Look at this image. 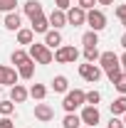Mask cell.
Returning <instances> with one entry per match:
<instances>
[{"label":"cell","mask_w":126,"mask_h":128,"mask_svg":"<svg viewBox=\"0 0 126 128\" xmlns=\"http://www.w3.org/2000/svg\"><path fill=\"white\" fill-rule=\"evenodd\" d=\"M27 54H30L32 62H37V64H52L54 62V54H52L45 44H37V42L30 44V52H27Z\"/></svg>","instance_id":"1"},{"label":"cell","mask_w":126,"mask_h":128,"mask_svg":"<svg viewBox=\"0 0 126 128\" xmlns=\"http://www.w3.org/2000/svg\"><path fill=\"white\" fill-rule=\"evenodd\" d=\"M64 111L67 113H74L79 106H84V91L82 89H74V91H67L64 94V101H62Z\"/></svg>","instance_id":"2"},{"label":"cell","mask_w":126,"mask_h":128,"mask_svg":"<svg viewBox=\"0 0 126 128\" xmlns=\"http://www.w3.org/2000/svg\"><path fill=\"white\" fill-rule=\"evenodd\" d=\"M77 59H79V52L72 44H62V47L54 49V62H59V64H74Z\"/></svg>","instance_id":"3"},{"label":"cell","mask_w":126,"mask_h":128,"mask_svg":"<svg viewBox=\"0 0 126 128\" xmlns=\"http://www.w3.org/2000/svg\"><path fill=\"white\" fill-rule=\"evenodd\" d=\"M79 76L84 81H89V84H96V81L101 79V66H96V64H79Z\"/></svg>","instance_id":"4"},{"label":"cell","mask_w":126,"mask_h":128,"mask_svg":"<svg viewBox=\"0 0 126 128\" xmlns=\"http://www.w3.org/2000/svg\"><path fill=\"white\" fill-rule=\"evenodd\" d=\"M87 25L94 32H101L106 27V15H104L101 10H87Z\"/></svg>","instance_id":"5"},{"label":"cell","mask_w":126,"mask_h":128,"mask_svg":"<svg viewBox=\"0 0 126 128\" xmlns=\"http://www.w3.org/2000/svg\"><path fill=\"white\" fill-rule=\"evenodd\" d=\"M82 123H87L89 128H94L99 121H101V116H99V108L96 106H89V104H84V108H82Z\"/></svg>","instance_id":"6"},{"label":"cell","mask_w":126,"mask_h":128,"mask_svg":"<svg viewBox=\"0 0 126 128\" xmlns=\"http://www.w3.org/2000/svg\"><path fill=\"white\" fill-rule=\"evenodd\" d=\"M64 15H67V25H74V27H79V25H84V22H87V10H82L79 5L69 8Z\"/></svg>","instance_id":"7"},{"label":"cell","mask_w":126,"mask_h":128,"mask_svg":"<svg viewBox=\"0 0 126 128\" xmlns=\"http://www.w3.org/2000/svg\"><path fill=\"white\" fill-rule=\"evenodd\" d=\"M35 118L42 121V123H49L54 118V108L49 104H35Z\"/></svg>","instance_id":"8"},{"label":"cell","mask_w":126,"mask_h":128,"mask_svg":"<svg viewBox=\"0 0 126 128\" xmlns=\"http://www.w3.org/2000/svg\"><path fill=\"white\" fill-rule=\"evenodd\" d=\"M99 64H101L104 72H109V69H114V66H121V64H119V54H114V52L99 54Z\"/></svg>","instance_id":"9"},{"label":"cell","mask_w":126,"mask_h":128,"mask_svg":"<svg viewBox=\"0 0 126 128\" xmlns=\"http://www.w3.org/2000/svg\"><path fill=\"white\" fill-rule=\"evenodd\" d=\"M17 72L15 69H10V66H0V84H5V86H15L17 84Z\"/></svg>","instance_id":"10"},{"label":"cell","mask_w":126,"mask_h":128,"mask_svg":"<svg viewBox=\"0 0 126 128\" xmlns=\"http://www.w3.org/2000/svg\"><path fill=\"white\" fill-rule=\"evenodd\" d=\"M45 47L47 49L62 47V34H59V30H47L45 32Z\"/></svg>","instance_id":"11"},{"label":"cell","mask_w":126,"mask_h":128,"mask_svg":"<svg viewBox=\"0 0 126 128\" xmlns=\"http://www.w3.org/2000/svg\"><path fill=\"white\" fill-rule=\"evenodd\" d=\"M35 34H45V32L49 30V20L45 15H37V17H32V27H30Z\"/></svg>","instance_id":"12"},{"label":"cell","mask_w":126,"mask_h":128,"mask_svg":"<svg viewBox=\"0 0 126 128\" xmlns=\"http://www.w3.org/2000/svg\"><path fill=\"white\" fill-rule=\"evenodd\" d=\"M27 96H30V94H27V89H25L22 84H15V86H10V101H13V104H22Z\"/></svg>","instance_id":"13"},{"label":"cell","mask_w":126,"mask_h":128,"mask_svg":"<svg viewBox=\"0 0 126 128\" xmlns=\"http://www.w3.org/2000/svg\"><path fill=\"white\" fill-rule=\"evenodd\" d=\"M47 20H49V25H52L54 30H59V27L67 25V15H64V10H52Z\"/></svg>","instance_id":"14"},{"label":"cell","mask_w":126,"mask_h":128,"mask_svg":"<svg viewBox=\"0 0 126 128\" xmlns=\"http://www.w3.org/2000/svg\"><path fill=\"white\" fill-rule=\"evenodd\" d=\"M25 15L30 17H37V15H45V12H42V2H40V0H27V2H25Z\"/></svg>","instance_id":"15"},{"label":"cell","mask_w":126,"mask_h":128,"mask_svg":"<svg viewBox=\"0 0 126 128\" xmlns=\"http://www.w3.org/2000/svg\"><path fill=\"white\" fill-rule=\"evenodd\" d=\"M126 113V96L121 94L119 98L111 101V116H124Z\"/></svg>","instance_id":"16"},{"label":"cell","mask_w":126,"mask_h":128,"mask_svg":"<svg viewBox=\"0 0 126 128\" xmlns=\"http://www.w3.org/2000/svg\"><path fill=\"white\" fill-rule=\"evenodd\" d=\"M17 76L20 79H32L35 76V62H25V64H20V69H17Z\"/></svg>","instance_id":"17"},{"label":"cell","mask_w":126,"mask_h":128,"mask_svg":"<svg viewBox=\"0 0 126 128\" xmlns=\"http://www.w3.org/2000/svg\"><path fill=\"white\" fill-rule=\"evenodd\" d=\"M52 89H54L57 94H67V91H69V81H67V76H62V74L54 76V79H52Z\"/></svg>","instance_id":"18"},{"label":"cell","mask_w":126,"mask_h":128,"mask_svg":"<svg viewBox=\"0 0 126 128\" xmlns=\"http://www.w3.org/2000/svg\"><path fill=\"white\" fill-rule=\"evenodd\" d=\"M20 25H22V17L17 15V12H8V15H5V27H8V30H20Z\"/></svg>","instance_id":"19"},{"label":"cell","mask_w":126,"mask_h":128,"mask_svg":"<svg viewBox=\"0 0 126 128\" xmlns=\"http://www.w3.org/2000/svg\"><path fill=\"white\" fill-rule=\"evenodd\" d=\"M27 94H30L32 98H35V101H42V98L47 96V86H45V84H32Z\"/></svg>","instance_id":"20"},{"label":"cell","mask_w":126,"mask_h":128,"mask_svg":"<svg viewBox=\"0 0 126 128\" xmlns=\"http://www.w3.org/2000/svg\"><path fill=\"white\" fill-rule=\"evenodd\" d=\"M82 44H84V47H96V44H99V32H94V30L84 32V34H82Z\"/></svg>","instance_id":"21"},{"label":"cell","mask_w":126,"mask_h":128,"mask_svg":"<svg viewBox=\"0 0 126 128\" xmlns=\"http://www.w3.org/2000/svg\"><path fill=\"white\" fill-rule=\"evenodd\" d=\"M17 42H20V44H32V42H35V32L20 27V30H17Z\"/></svg>","instance_id":"22"},{"label":"cell","mask_w":126,"mask_h":128,"mask_svg":"<svg viewBox=\"0 0 126 128\" xmlns=\"http://www.w3.org/2000/svg\"><path fill=\"white\" fill-rule=\"evenodd\" d=\"M10 59H13V64H17V66H20V64L30 62V54H27L25 49H15V52L10 54Z\"/></svg>","instance_id":"23"},{"label":"cell","mask_w":126,"mask_h":128,"mask_svg":"<svg viewBox=\"0 0 126 128\" xmlns=\"http://www.w3.org/2000/svg\"><path fill=\"white\" fill-rule=\"evenodd\" d=\"M79 123H82V118L77 113H67L64 121H62V128H79Z\"/></svg>","instance_id":"24"},{"label":"cell","mask_w":126,"mask_h":128,"mask_svg":"<svg viewBox=\"0 0 126 128\" xmlns=\"http://www.w3.org/2000/svg\"><path fill=\"white\" fill-rule=\"evenodd\" d=\"M99 101H101V94H99V91H94V89H92V91H84V104L96 106Z\"/></svg>","instance_id":"25"},{"label":"cell","mask_w":126,"mask_h":128,"mask_svg":"<svg viewBox=\"0 0 126 128\" xmlns=\"http://www.w3.org/2000/svg\"><path fill=\"white\" fill-rule=\"evenodd\" d=\"M13 113H15V104H13L10 98L0 101V116H13Z\"/></svg>","instance_id":"26"},{"label":"cell","mask_w":126,"mask_h":128,"mask_svg":"<svg viewBox=\"0 0 126 128\" xmlns=\"http://www.w3.org/2000/svg\"><path fill=\"white\" fill-rule=\"evenodd\" d=\"M84 59H87L89 64H94L96 59H99V49L96 47H84Z\"/></svg>","instance_id":"27"},{"label":"cell","mask_w":126,"mask_h":128,"mask_svg":"<svg viewBox=\"0 0 126 128\" xmlns=\"http://www.w3.org/2000/svg\"><path fill=\"white\" fill-rule=\"evenodd\" d=\"M15 5H17V0H0V10L3 12H15Z\"/></svg>","instance_id":"28"},{"label":"cell","mask_w":126,"mask_h":128,"mask_svg":"<svg viewBox=\"0 0 126 128\" xmlns=\"http://www.w3.org/2000/svg\"><path fill=\"white\" fill-rule=\"evenodd\" d=\"M114 86H116V91H119V94H124V96H126V74H121L119 79L114 81Z\"/></svg>","instance_id":"29"},{"label":"cell","mask_w":126,"mask_h":128,"mask_svg":"<svg viewBox=\"0 0 126 128\" xmlns=\"http://www.w3.org/2000/svg\"><path fill=\"white\" fill-rule=\"evenodd\" d=\"M121 74H124V72H121V66H114V69H109V72H106V76H109V81H111V84L119 79Z\"/></svg>","instance_id":"30"},{"label":"cell","mask_w":126,"mask_h":128,"mask_svg":"<svg viewBox=\"0 0 126 128\" xmlns=\"http://www.w3.org/2000/svg\"><path fill=\"white\" fill-rule=\"evenodd\" d=\"M77 5L82 8V10H94L96 0H77Z\"/></svg>","instance_id":"31"},{"label":"cell","mask_w":126,"mask_h":128,"mask_svg":"<svg viewBox=\"0 0 126 128\" xmlns=\"http://www.w3.org/2000/svg\"><path fill=\"white\" fill-rule=\"evenodd\" d=\"M106 128H126V126H124V121H121L119 116H111V121H109V126H106Z\"/></svg>","instance_id":"32"},{"label":"cell","mask_w":126,"mask_h":128,"mask_svg":"<svg viewBox=\"0 0 126 128\" xmlns=\"http://www.w3.org/2000/svg\"><path fill=\"white\" fill-rule=\"evenodd\" d=\"M0 128H15V123L10 121V116H3L0 118Z\"/></svg>","instance_id":"33"},{"label":"cell","mask_w":126,"mask_h":128,"mask_svg":"<svg viewBox=\"0 0 126 128\" xmlns=\"http://www.w3.org/2000/svg\"><path fill=\"white\" fill-rule=\"evenodd\" d=\"M54 2H57V10H67L72 0H54Z\"/></svg>","instance_id":"34"},{"label":"cell","mask_w":126,"mask_h":128,"mask_svg":"<svg viewBox=\"0 0 126 128\" xmlns=\"http://www.w3.org/2000/svg\"><path fill=\"white\" fill-rule=\"evenodd\" d=\"M116 17H119V20L126 17V5H119V8H116Z\"/></svg>","instance_id":"35"},{"label":"cell","mask_w":126,"mask_h":128,"mask_svg":"<svg viewBox=\"0 0 126 128\" xmlns=\"http://www.w3.org/2000/svg\"><path fill=\"white\" fill-rule=\"evenodd\" d=\"M119 64H121V66H126V52L121 54V57H119Z\"/></svg>","instance_id":"36"},{"label":"cell","mask_w":126,"mask_h":128,"mask_svg":"<svg viewBox=\"0 0 126 128\" xmlns=\"http://www.w3.org/2000/svg\"><path fill=\"white\" fill-rule=\"evenodd\" d=\"M99 5H114V0H96Z\"/></svg>","instance_id":"37"},{"label":"cell","mask_w":126,"mask_h":128,"mask_svg":"<svg viewBox=\"0 0 126 128\" xmlns=\"http://www.w3.org/2000/svg\"><path fill=\"white\" fill-rule=\"evenodd\" d=\"M121 47L126 49V32H124V34H121Z\"/></svg>","instance_id":"38"},{"label":"cell","mask_w":126,"mask_h":128,"mask_svg":"<svg viewBox=\"0 0 126 128\" xmlns=\"http://www.w3.org/2000/svg\"><path fill=\"white\" fill-rule=\"evenodd\" d=\"M121 25H124V27H126V17H124V20H121Z\"/></svg>","instance_id":"39"},{"label":"cell","mask_w":126,"mask_h":128,"mask_svg":"<svg viewBox=\"0 0 126 128\" xmlns=\"http://www.w3.org/2000/svg\"><path fill=\"white\" fill-rule=\"evenodd\" d=\"M124 126H126V113H124Z\"/></svg>","instance_id":"40"},{"label":"cell","mask_w":126,"mask_h":128,"mask_svg":"<svg viewBox=\"0 0 126 128\" xmlns=\"http://www.w3.org/2000/svg\"><path fill=\"white\" fill-rule=\"evenodd\" d=\"M87 128H89V126H87Z\"/></svg>","instance_id":"41"}]
</instances>
